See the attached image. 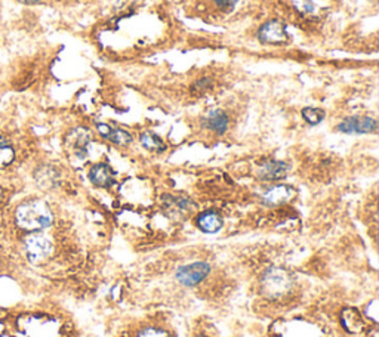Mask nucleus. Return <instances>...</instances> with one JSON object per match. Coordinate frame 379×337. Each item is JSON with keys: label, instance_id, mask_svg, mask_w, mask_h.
Returning a JSON list of instances; mask_svg holds the SVG:
<instances>
[{"label": "nucleus", "instance_id": "nucleus-1", "mask_svg": "<svg viewBox=\"0 0 379 337\" xmlns=\"http://www.w3.org/2000/svg\"><path fill=\"white\" fill-rule=\"evenodd\" d=\"M18 227L27 231H42L51 227L53 220L49 205L41 200H31L16 209L15 213Z\"/></svg>", "mask_w": 379, "mask_h": 337}, {"label": "nucleus", "instance_id": "nucleus-2", "mask_svg": "<svg viewBox=\"0 0 379 337\" xmlns=\"http://www.w3.org/2000/svg\"><path fill=\"white\" fill-rule=\"evenodd\" d=\"M294 278L292 275L280 268H271L264 274L261 286L265 294L270 297H280L283 294H288L294 289Z\"/></svg>", "mask_w": 379, "mask_h": 337}, {"label": "nucleus", "instance_id": "nucleus-3", "mask_svg": "<svg viewBox=\"0 0 379 337\" xmlns=\"http://www.w3.org/2000/svg\"><path fill=\"white\" fill-rule=\"evenodd\" d=\"M26 255L33 264H39L48 259L52 253V242L42 234H31L24 240Z\"/></svg>", "mask_w": 379, "mask_h": 337}, {"label": "nucleus", "instance_id": "nucleus-4", "mask_svg": "<svg viewBox=\"0 0 379 337\" xmlns=\"http://www.w3.org/2000/svg\"><path fill=\"white\" fill-rule=\"evenodd\" d=\"M211 272V267L206 262H194L177 269V279L185 287H194Z\"/></svg>", "mask_w": 379, "mask_h": 337}, {"label": "nucleus", "instance_id": "nucleus-5", "mask_svg": "<svg viewBox=\"0 0 379 337\" xmlns=\"http://www.w3.org/2000/svg\"><path fill=\"white\" fill-rule=\"evenodd\" d=\"M90 144V132L86 127H76L66 138V148L70 156L83 160L88 156V146Z\"/></svg>", "mask_w": 379, "mask_h": 337}, {"label": "nucleus", "instance_id": "nucleus-6", "mask_svg": "<svg viewBox=\"0 0 379 337\" xmlns=\"http://www.w3.org/2000/svg\"><path fill=\"white\" fill-rule=\"evenodd\" d=\"M258 39L262 43H267V45H283L286 43L289 36H288V30L286 26H284L281 21H269L265 23L259 31H258Z\"/></svg>", "mask_w": 379, "mask_h": 337}, {"label": "nucleus", "instance_id": "nucleus-7", "mask_svg": "<svg viewBox=\"0 0 379 337\" xmlns=\"http://www.w3.org/2000/svg\"><path fill=\"white\" fill-rule=\"evenodd\" d=\"M376 120L366 116L348 117L338 124V130L343 134H372L376 130Z\"/></svg>", "mask_w": 379, "mask_h": 337}, {"label": "nucleus", "instance_id": "nucleus-8", "mask_svg": "<svg viewBox=\"0 0 379 337\" xmlns=\"http://www.w3.org/2000/svg\"><path fill=\"white\" fill-rule=\"evenodd\" d=\"M296 191L289 185H277L270 188L269 191H265L262 196L264 204L267 205H280L291 201L295 197Z\"/></svg>", "mask_w": 379, "mask_h": 337}, {"label": "nucleus", "instance_id": "nucleus-9", "mask_svg": "<svg viewBox=\"0 0 379 337\" xmlns=\"http://www.w3.org/2000/svg\"><path fill=\"white\" fill-rule=\"evenodd\" d=\"M89 179L95 186H100V188H110V186L115 183V172H113V168L108 164L98 163L90 168Z\"/></svg>", "mask_w": 379, "mask_h": 337}, {"label": "nucleus", "instance_id": "nucleus-10", "mask_svg": "<svg viewBox=\"0 0 379 337\" xmlns=\"http://www.w3.org/2000/svg\"><path fill=\"white\" fill-rule=\"evenodd\" d=\"M288 172L289 166L284 161H267L259 167L258 176L264 181H279L286 176Z\"/></svg>", "mask_w": 379, "mask_h": 337}, {"label": "nucleus", "instance_id": "nucleus-11", "mask_svg": "<svg viewBox=\"0 0 379 337\" xmlns=\"http://www.w3.org/2000/svg\"><path fill=\"white\" fill-rule=\"evenodd\" d=\"M97 129H98V132L101 134L103 138L111 141L113 144H116V145L125 146V145H129L132 142L130 134H128L126 130H123V129H113L111 126H108L105 123H98Z\"/></svg>", "mask_w": 379, "mask_h": 337}, {"label": "nucleus", "instance_id": "nucleus-12", "mask_svg": "<svg viewBox=\"0 0 379 337\" xmlns=\"http://www.w3.org/2000/svg\"><path fill=\"white\" fill-rule=\"evenodd\" d=\"M199 228L207 234H215L222 228V218L217 212H204L197 219Z\"/></svg>", "mask_w": 379, "mask_h": 337}, {"label": "nucleus", "instance_id": "nucleus-13", "mask_svg": "<svg viewBox=\"0 0 379 337\" xmlns=\"http://www.w3.org/2000/svg\"><path fill=\"white\" fill-rule=\"evenodd\" d=\"M206 126L217 134H224L227 127H229V117H227L225 112L222 109H214L209 114L206 116Z\"/></svg>", "mask_w": 379, "mask_h": 337}, {"label": "nucleus", "instance_id": "nucleus-14", "mask_svg": "<svg viewBox=\"0 0 379 337\" xmlns=\"http://www.w3.org/2000/svg\"><path fill=\"white\" fill-rule=\"evenodd\" d=\"M165 201H166V209L169 212H177L178 215L181 213H187L192 210L194 208V204L187 200V198H182V197H165Z\"/></svg>", "mask_w": 379, "mask_h": 337}, {"label": "nucleus", "instance_id": "nucleus-15", "mask_svg": "<svg viewBox=\"0 0 379 337\" xmlns=\"http://www.w3.org/2000/svg\"><path fill=\"white\" fill-rule=\"evenodd\" d=\"M141 141V145L148 149V151H155V153H162L166 149V145L165 142L155 134H151V132H145L141 135L140 138Z\"/></svg>", "mask_w": 379, "mask_h": 337}, {"label": "nucleus", "instance_id": "nucleus-16", "mask_svg": "<svg viewBox=\"0 0 379 337\" xmlns=\"http://www.w3.org/2000/svg\"><path fill=\"white\" fill-rule=\"evenodd\" d=\"M14 148L4 138H0V167L11 164L14 161Z\"/></svg>", "mask_w": 379, "mask_h": 337}, {"label": "nucleus", "instance_id": "nucleus-17", "mask_svg": "<svg viewBox=\"0 0 379 337\" xmlns=\"http://www.w3.org/2000/svg\"><path fill=\"white\" fill-rule=\"evenodd\" d=\"M302 117L307 123L316 126L325 119V111L318 108H304L302 109Z\"/></svg>", "mask_w": 379, "mask_h": 337}, {"label": "nucleus", "instance_id": "nucleus-18", "mask_svg": "<svg viewBox=\"0 0 379 337\" xmlns=\"http://www.w3.org/2000/svg\"><path fill=\"white\" fill-rule=\"evenodd\" d=\"M294 5L301 14L308 15L314 12V4L311 2V0H294Z\"/></svg>", "mask_w": 379, "mask_h": 337}, {"label": "nucleus", "instance_id": "nucleus-19", "mask_svg": "<svg viewBox=\"0 0 379 337\" xmlns=\"http://www.w3.org/2000/svg\"><path fill=\"white\" fill-rule=\"evenodd\" d=\"M138 337H172L169 333H166L165 330L160 328H155V327H148L145 330H142Z\"/></svg>", "mask_w": 379, "mask_h": 337}, {"label": "nucleus", "instance_id": "nucleus-20", "mask_svg": "<svg viewBox=\"0 0 379 337\" xmlns=\"http://www.w3.org/2000/svg\"><path fill=\"white\" fill-rule=\"evenodd\" d=\"M214 2L222 11H232L237 5L239 0H214Z\"/></svg>", "mask_w": 379, "mask_h": 337}, {"label": "nucleus", "instance_id": "nucleus-21", "mask_svg": "<svg viewBox=\"0 0 379 337\" xmlns=\"http://www.w3.org/2000/svg\"><path fill=\"white\" fill-rule=\"evenodd\" d=\"M21 2H39V0H21Z\"/></svg>", "mask_w": 379, "mask_h": 337}, {"label": "nucleus", "instance_id": "nucleus-22", "mask_svg": "<svg viewBox=\"0 0 379 337\" xmlns=\"http://www.w3.org/2000/svg\"><path fill=\"white\" fill-rule=\"evenodd\" d=\"M197 337H206V336H197Z\"/></svg>", "mask_w": 379, "mask_h": 337}]
</instances>
